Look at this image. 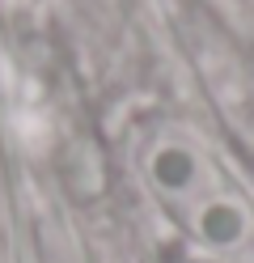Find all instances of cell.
I'll return each mask as SVG.
<instances>
[{
	"instance_id": "6da1fadb",
	"label": "cell",
	"mask_w": 254,
	"mask_h": 263,
	"mask_svg": "<svg viewBox=\"0 0 254 263\" xmlns=\"http://www.w3.org/2000/svg\"><path fill=\"white\" fill-rule=\"evenodd\" d=\"M191 229L203 246L212 251H242L254 234V221L246 204L237 200H225V195H212V200H199L195 212H191Z\"/></svg>"
},
{
	"instance_id": "7a4b0ae2",
	"label": "cell",
	"mask_w": 254,
	"mask_h": 263,
	"mask_svg": "<svg viewBox=\"0 0 254 263\" xmlns=\"http://www.w3.org/2000/svg\"><path fill=\"white\" fill-rule=\"evenodd\" d=\"M148 183L157 187L161 195H169V200H186V195H195L199 183H203V166H199L195 149L174 144V140L157 144V149L148 153Z\"/></svg>"
}]
</instances>
